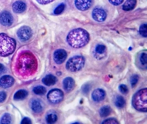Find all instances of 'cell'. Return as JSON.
<instances>
[{"label": "cell", "instance_id": "obj_25", "mask_svg": "<svg viewBox=\"0 0 147 124\" xmlns=\"http://www.w3.org/2000/svg\"><path fill=\"white\" fill-rule=\"evenodd\" d=\"M106 51V47L105 45L102 44H98L96 46L95 48V51L97 54L102 55Z\"/></svg>", "mask_w": 147, "mask_h": 124}, {"label": "cell", "instance_id": "obj_23", "mask_svg": "<svg viewBox=\"0 0 147 124\" xmlns=\"http://www.w3.org/2000/svg\"><path fill=\"white\" fill-rule=\"evenodd\" d=\"M46 121L48 124L55 123L57 120V116L55 114H50L46 117Z\"/></svg>", "mask_w": 147, "mask_h": 124}, {"label": "cell", "instance_id": "obj_29", "mask_svg": "<svg viewBox=\"0 0 147 124\" xmlns=\"http://www.w3.org/2000/svg\"><path fill=\"white\" fill-rule=\"evenodd\" d=\"M140 61L143 65H147V55L146 53H142L140 56Z\"/></svg>", "mask_w": 147, "mask_h": 124}, {"label": "cell", "instance_id": "obj_27", "mask_svg": "<svg viewBox=\"0 0 147 124\" xmlns=\"http://www.w3.org/2000/svg\"><path fill=\"white\" fill-rule=\"evenodd\" d=\"M139 33L140 35L144 37H147V24H143L139 28Z\"/></svg>", "mask_w": 147, "mask_h": 124}, {"label": "cell", "instance_id": "obj_33", "mask_svg": "<svg viewBox=\"0 0 147 124\" xmlns=\"http://www.w3.org/2000/svg\"><path fill=\"white\" fill-rule=\"evenodd\" d=\"M108 1L111 5L115 6L119 5L124 1V0H108Z\"/></svg>", "mask_w": 147, "mask_h": 124}, {"label": "cell", "instance_id": "obj_3", "mask_svg": "<svg viewBox=\"0 0 147 124\" xmlns=\"http://www.w3.org/2000/svg\"><path fill=\"white\" fill-rule=\"evenodd\" d=\"M16 40L5 33H0V56L6 57L13 53L16 49Z\"/></svg>", "mask_w": 147, "mask_h": 124}, {"label": "cell", "instance_id": "obj_4", "mask_svg": "<svg viewBox=\"0 0 147 124\" xmlns=\"http://www.w3.org/2000/svg\"><path fill=\"white\" fill-rule=\"evenodd\" d=\"M132 104L134 108L139 111L147 112V89H140L134 94L132 98Z\"/></svg>", "mask_w": 147, "mask_h": 124}, {"label": "cell", "instance_id": "obj_2", "mask_svg": "<svg viewBox=\"0 0 147 124\" xmlns=\"http://www.w3.org/2000/svg\"><path fill=\"white\" fill-rule=\"evenodd\" d=\"M90 34L86 30L78 28L72 30L66 38L67 42L72 47L75 49L85 46L90 41Z\"/></svg>", "mask_w": 147, "mask_h": 124}, {"label": "cell", "instance_id": "obj_30", "mask_svg": "<svg viewBox=\"0 0 147 124\" xmlns=\"http://www.w3.org/2000/svg\"><path fill=\"white\" fill-rule=\"evenodd\" d=\"M91 89V86L89 84H86L81 87L82 93L84 94H87L90 92Z\"/></svg>", "mask_w": 147, "mask_h": 124}, {"label": "cell", "instance_id": "obj_17", "mask_svg": "<svg viewBox=\"0 0 147 124\" xmlns=\"http://www.w3.org/2000/svg\"><path fill=\"white\" fill-rule=\"evenodd\" d=\"M42 82L46 86H53L56 83L57 78L52 74L47 75L43 78Z\"/></svg>", "mask_w": 147, "mask_h": 124}, {"label": "cell", "instance_id": "obj_13", "mask_svg": "<svg viewBox=\"0 0 147 124\" xmlns=\"http://www.w3.org/2000/svg\"><path fill=\"white\" fill-rule=\"evenodd\" d=\"M106 92L101 88L95 89L92 93V98L93 100L96 102H100L104 100L106 97Z\"/></svg>", "mask_w": 147, "mask_h": 124}, {"label": "cell", "instance_id": "obj_14", "mask_svg": "<svg viewBox=\"0 0 147 124\" xmlns=\"http://www.w3.org/2000/svg\"><path fill=\"white\" fill-rule=\"evenodd\" d=\"M63 86L64 90L66 92H70L74 88L75 81L73 78L67 77L63 80Z\"/></svg>", "mask_w": 147, "mask_h": 124}, {"label": "cell", "instance_id": "obj_28", "mask_svg": "<svg viewBox=\"0 0 147 124\" xmlns=\"http://www.w3.org/2000/svg\"><path fill=\"white\" fill-rule=\"evenodd\" d=\"M139 80V76L138 75L134 74L130 78V83L132 88H134L138 84Z\"/></svg>", "mask_w": 147, "mask_h": 124}, {"label": "cell", "instance_id": "obj_11", "mask_svg": "<svg viewBox=\"0 0 147 124\" xmlns=\"http://www.w3.org/2000/svg\"><path fill=\"white\" fill-rule=\"evenodd\" d=\"M74 2L76 9L81 11L87 10L92 5V0H75Z\"/></svg>", "mask_w": 147, "mask_h": 124}, {"label": "cell", "instance_id": "obj_35", "mask_svg": "<svg viewBox=\"0 0 147 124\" xmlns=\"http://www.w3.org/2000/svg\"><path fill=\"white\" fill-rule=\"evenodd\" d=\"M6 98V94L4 92H0V103L3 102Z\"/></svg>", "mask_w": 147, "mask_h": 124}, {"label": "cell", "instance_id": "obj_19", "mask_svg": "<svg viewBox=\"0 0 147 124\" xmlns=\"http://www.w3.org/2000/svg\"><path fill=\"white\" fill-rule=\"evenodd\" d=\"M114 103L117 107L119 108H122L125 106L126 102L125 99L122 96L117 95L114 99Z\"/></svg>", "mask_w": 147, "mask_h": 124}, {"label": "cell", "instance_id": "obj_34", "mask_svg": "<svg viewBox=\"0 0 147 124\" xmlns=\"http://www.w3.org/2000/svg\"><path fill=\"white\" fill-rule=\"evenodd\" d=\"M38 3L41 5H47L53 2L55 0H36Z\"/></svg>", "mask_w": 147, "mask_h": 124}, {"label": "cell", "instance_id": "obj_1", "mask_svg": "<svg viewBox=\"0 0 147 124\" xmlns=\"http://www.w3.org/2000/svg\"><path fill=\"white\" fill-rule=\"evenodd\" d=\"M38 67L37 59L32 53L22 51L17 56L15 63L16 73L21 78H27L34 75Z\"/></svg>", "mask_w": 147, "mask_h": 124}, {"label": "cell", "instance_id": "obj_21", "mask_svg": "<svg viewBox=\"0 0 147 124\" xmlns=\"http://www.w3.org/2000/svg\"><path fill=\"white\" fill-rule=\"evenodd\" d=\"M28 92L25 90H20L17 91L14 96V99L16 101L23 100L27 97Z\"/></svg>", "mask_w": 147, "mask_h": 124}, {"label": "cell", "instance_id": "obj_37", "mask_svg": "<svg viewBox=\"0 0 147 124\" xmlns=\"http://www.w3.org/2000/svg\"><path fill=\"white\" fill-rule=\"evenodd\" d=\"M5 72V68L3 64L0 63V75L3 74Z\"/></svg>", "mask_w": 147, "mask_h": 124}, {"label": "cell", "instance_id": "obj_22", "mask_svg": "<svg viewBox=\"0 0 147 124\" xmlns=\"http://www.w3.org/2000/svg\"><path fill=\"white\" fill-rule=\"evenodd\" d=\"M33 92L34 93L38 95H43L46 94L47 89L43 86L39 85L34 88Z\"/></svg>", "mask_w": 147, "mask_h": 124}, {"label": "cell", "instance_id": "obj_6", "mask_svg": "<svg viewBox=\"0 0 147 124\" xmlns=\"http://www.w3.org/2000/svg\"><path fill=\"white\" fill-rule=\"evenodd\" d=\"M64 94L61 90L57 88L52 89L47 94V98L49 102L53 104H58L64 99Z\"/></svg>", "mask_w": 147, "mask_h": 124}, {"label": "cell", "instance_id": "obj_31", "mask_svg": "<svg viewBox=\"0 0 147 124\" xmlns=\"http://www.w3.org/2000/svg\"><path fill=\"white\" fill-rule=\"evenodd\" d=\"M119 90L123 94H126L129 92V89L125 84H121L119 86Z\"/></svg>", "mask_w": 147, "mask_h": 124}, {"label": "cell", "instance_id": "obj_16", "mask_svg": "<svg viewBox=\"0 0 147 124\" xmlns=\"http://www.w3.org/2000/svg\"><path fill=\"white\" fill-rule=\"evenodd\" d=\"M30 107L34 112L39 113L42 112L43 109L42 105L40 100L36 98H33L30 101Z\"/></svg>", "mask_w": 147, "mask_h": 124}, {"label": "cell", "instance_id": "obj_10", "mask_svg": "<svg viewBox=\"0 0 147 124\" xmlns=\"http://www.w3.org/2000/svg\"><path fill=\"white\" fill-rule=\"evenodd\" d=\"M67 57V52L64 49H58L54 53V60L57 64L60 65L65 61Z\"/></svg>", "mask_w": 147, "mask_h": 124}, {"label": "cell", "instance_id": "obj_15", "mask_svg": "<svg viewBox=\"0 0 147 124\" xmlns=\"http://www.w3.org/2000/svg\"><path fill=\"white\" fill-rule=\"evenodd\" d=\"M27 5L26 3L22 1H17L13 5L14 12L16 13H21L26 10Z\"/></svg>", "mask_w": 147, "mask_h": 124}, {"label": "cell", "instance_id": "obj_24", "mask_svg": "<svg viewBox=\"0 0 147 124\" xmlns=\"http://www.w3.org/2000/svg\"><path fill=\"white\" fill-rule=\"evenodd\" d=\"M11 119L10 115L8 113H6L2 117L0 123L1 124H10L11 122Z\"/></svg>", "mask_w": 147, "mask_h": 124}, {"label": "cell", "instance_id": "obj_12", "mask_svg": "<svg viewBox=\"0 0 147 124\" xmlns=\"http://www.w3.org/2000/svg\"><path fill=\"white\" fill-rule=\"evenodd\" d=\"M14 79L9 75H5L0 78V86L4 88H10L13 85Z\"/></svg>", "mask_w": 147, "mask_h": 124}, {"label": "cell", "instance_id": "obj_20", "mask_svg": "<svg viewBox=\"0 0 147 124\" xmlns=\"http://www.w3.org/2000/svg\"><path fill=\"white\" fill-rule=\"evenodd\" d=\"M111 111L112 109L110 106L105 105L99 110V115L102 117H107L110 115Z\"/></svg>", "mask_w": 147, "mask_h": 124}, {"label": "cell", "instance_id": "obj_18", "mask_svg": "<svg viewBox=\"0 0 147 124\" xmlns=\"http://www.w3.org/2000/svg\"><path fill=\"white\" fill-rule=\"evenodd\" d=\"M137 3V0H126L122 6V9L125 11L132 10L136 7Z\"/></svg>", "mask_w": 147, "mask_h": 124}, {"label": "cell", "instance_id": "obj_36", "mask_svg": "<svg viewBox=\"0 0 147 124\" xmlns=\"http://www.w3.org/2000/svg\"><path fill=\"white\" fill-rule=\"evenodd\" d=\"M32 121L28 117H24L21 121V124H31Z\"/></svg>", "mask_w": 147, "mask_h": 124}, {"label": "cell", "instance_id": "obj_32", "mask_svg": "<svg viewBox=\"0 0 147 124\" xmlns=\"http://www.w3.org/2000/svg\"><path fill=\"white\" fill-rule=\"evenodd\" d=\"M102 124H119V122H118L117 120L115 118H110L104 120L102 122Z\"/></svg>", "mask_w": 147, "mask_h": 124}, {"label": "cell", "instance_id": "obj_7", "mask_svg": "<svg viewBox=\"0 0 147 124\" xmlns=\"http://www.w3.org/2000/svg\"><path fill=\"white\" fill-rule=\"evenodd\" d=\"M17 35L20 41L26 42L31 38L32 32L31 28L28 26H23L17 31Z\"/></svg>", "mask_w": 147, "mask_h": 124}, {"label": "cell", "instance_id": "obj_9", "mask_svg": "<svg viewBox=\"0 0 147 124\" xmlns=\"http://www.w3.org/2000/svg\"><path fill=\"white\" fill-rule=\"evenodd\" d=\"M92 17L97 22H102L106 19L107 14L103 9L99 7H96L93 10Z\"/></svg>", "mask_w": 147, "mask_h": 124}, {"label": "cell", "instance_id": "obj_8", "mask_svg": "<svg viewBox=\"0 0 147 124\" xmlns=\"http://www.w3.org/2000/svg\"><path fill=\"white\" fill-rule=\"evenodd\" d=\"M13 17L8 11H3L0 13V24L5 27L11 26L13 23Z\"/></svg>", "mask_w": 147, "mask_h": 124}, {"label": "cell", "instance_id": "obj_5", "mask_svg": "<svg viewBox=\"0 0 147 124\" xmlns=\"http://www.w3.org/2000/svg\"><path fill=\"white\" fill-rule=\"evenodd\" d=\"M85 63V58L83 56H74L70 58L66 62V69L69 72H78L84 67Z\"/></svg>", "mask_w": 147, "mask_h": 124}, {"label": "cell", "instance_id": "obj_26", "mask_svg": "<svg viewBox=\"0 0 147 124\" xmlns=\"http://www.w3.org/2000/svg\"><path fill=\"white\" fill-rule=\"evenodd\" d=\"M65 8V5L64 3H61L55 8L54 13L55 15H60L63 12Z\"/></svg>", "mask_w": 147, "mask_h": 124}]
</instances>
